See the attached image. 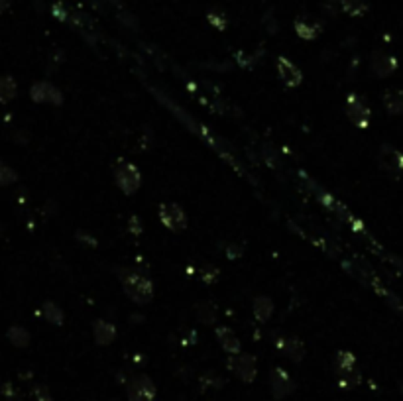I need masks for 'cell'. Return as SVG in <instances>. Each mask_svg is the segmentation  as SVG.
I'll return each instance as SVG.
<instances>
[{
  "instance_id": "6da1fadb",
  "label": "cell",
  "mask_w": 403,
  "mask_h": 401,
  "mask_svg": "<svg viewBox=\"0 0 403 401\" xmlns=\"http://www.w3.org/2000/svg\"><path fill=\"white\" fill-rule=\"evenodd\" d=\"M123 287L124 292L128 293V297L132 301H136V303H147V301H152V295H154L152 283L144 276L136 274V271H124Z\"/></svg>"
},
{
  "instance_id": "7a4b0ae2",
  "label": "cell",
  "mask_w": 403,
  "mask_h": 401,
  "mask_svg": "<svg viewBox=\"0 0 403 401\" xmlns=\"http://www.w3.org/2000/svg\"><path fill=\"white\" fill-rule=\"evenodd\" d=\"M126 393L130 401H154L156 400V386L147 376H138L128 384Z\"/></svg>"
},
{
  "instance_id": "3957f363",
  "label": "cell",
  "mask_w": 403,
  "mask_h": 401,
  "mask_svg": "<svg viewBox=\"0 0 403 401\" xmlns=\"http://www.w3.org/2000/svg\"><path fill=\"white\" fill-rule=\"evenodd\" d=\"M159 219L161 222L173 232H181L187 226V217L181 211V207L173 205V203H163L159 208Z\"/></svg>"
},
{
  "instance_id": "277c9868",
  "label": "cell",
  "mask_w": 403,
  "mask_h": 401,
  "mask_svg": "<svg viewBox=\"0 0 403 401\" xmlns=\"http://www.w3.org/2000/svg\"><path fill=\"white\" fill-rule=\"evenodd\" d=\"M140 181H142L140 171L136 170L132 163H120L116 168V183L120 185L124 193H134L136 189L140 187Z\"/></svg>"
},
{
  "instance_id": "5b68a950",
  "label": "cell",
  "mask_w": 403,
  "mask_h": 401,
  "mask_svg": "<svg viewBox=\"0 0 403 401\" xmlns=\"http://www.w3.org/2000/svg\"><path fill=\"white\" fill-rule=\"evenodd\" d=\"M346 112L350 116V121L355 122L356 126H366L370 121V109L364 103V98L360 97H350L346 103Z\"/></svg>"
},
{
  "instance_id": "8992f818",
  "label": "cell",
  "mask_w": 403,
  "mask_h": 401,
  "mask_svg": "<svg viewBox=\"0 0 403 401\" xmlns=\"http://www.w3.org/2000/svg\"><path fill=\"white\" fill-rule=\"evenodd\" d=\"M294 380L287 376V372L283 370H274L271 374V393L276 400H281L285 395H289L294 391Z\"/></svg>"
},
{
  "instance_id": "52a82bcc",
  "label": "cell",
  "mask_w": 403,
  "mask_h": 401,
  "mask_svg": "<svg viewBox=\"0 0 403 401\" xmlns=\"http://www.w3.org/2000/svg\"><path fill=\"white\" fill-rule=\"evenodd\" d=\"M379 163L386 171L400 173V171H403V154L397 152L395 148L384 146L379 150Z\"/></svg>"
},
{
  "instance_id": "ba28073f",
  "label": "cell",
  "mask_w": 403,
  "mask_h": 401,
  "mask_svg": "<svg viewBox=\"0 0 403 401\" xmlns=\"http://www.w3.org/2000/svg\"><path fill=\"white\" fill-rule=\"evenodd\" d=\"M233 370L242 382H252L256 377V360L252 356H238L233 360Z\"/></svg>"
},
{
  "instance_id": "9c48e42d",
  "label": "cell",
  "mask_w": 403,
  "mask_h": 401,
  "mask_svg": "<svg viewBox=\"0 0 403 401\" xmlns=\"http://www.w3.org/2000/svg\"><path fill=\"white\" fill-rule=\"evenodd\" d=\"M30 95H32V98H34L36 103H55V105L62 103L60 91H57L55 87L49 85V83H36V85L32 87Z\"/></svg>"
},
{
  "instance_id": "30bf717a",
  "label": "cell",
  "mask_w": 403,
  "mask_h": 401,
  "mask_svg": "<svg viewBox=\"0 0 403 401\" xmlns=\"http://www.w3.org/2000/svg\"><path fill=\"white\" fill-rule=\"evenodd\" d=\"M384 105L386 110L391 114H402L403 112V91L400 89H388L384 95Z\"/></svg>"
},
{
  "instance_id": "8fae6325",
  "label": "cell",
  "mask_w": 403,
  "mask_h": 401,
  "mask_svg": "<svg viewBox=\"0 0 403 401\" xmlns=\"http://www.w3.org/2000/svg\"><path fill=\"white\" fill-rule=\"evenodd\" d=\"M18 95V85L10 75H0V103L8 105Z\"/></svg>"
},
{
  "instance_id": "7c38bea8",
  "label": "cell",
  "mask_w": 403,
  "mask_h": 401,
  "mask_svg": "<svg viewBox=\"0 0 403 401\" xmlns=\"http://www.w3.org/2000/svg\"><path fill=\"white\" fill-rule=\"evenodd\" d=\"M280 77H281V81L289 87H295L301 83V71H299L297 67H294L289 61H285V60L280 61Z\"/></svg>"
},
{
  "instance_id": "4fadbf2b",
  "label": "cell",
  "mask_w": 403,
  "mask_h": 401,
  "mask_svg": "<svg viewBox=\"0 0 403 401\" xmlns=\"http://www.w3.org/2000/svg\"><path fill=\"white\" fill-rule=\"evenodd\" d=\"M217 337L220 339V344H222V348L226 350V353H233L236 354L240 350V344H238V339L234 337L233 332L229 330V328H219L217 330Z\"/></svg>"
},
{
  "instance_id": "5bb4252c",
  "label": "cell",
  "mask_w": 403,
  "mask_h": 401,
  "mask_svg": "<svg viewBox=\"0 0 403 401\" xmlns=\"http://www.w3.org/2000/svg\"><path fill=\"white\" fill-rule=\"evenodd\" d=\"M6 337H8V341L12 342L14 346H18V348H24V346H28V342H30V332H28L26 328L18 327V325H14V327L8 328Z\"/></svg>"
},
{
  "instance_id": "9a60e30c",
  "label": "cell",
  "mask_w": 403,
  "mask_h": 401,
  "mask_svg": "<svg viewBox=\"0 0 403 401\" xmlns=\"http://www.w3.org/2000/svg\"><path fill=\"white\" fill-rule=\"evenodd\" d=\"M395 69V61L388 55H378V60H374V71L378 77H388Z\"/></svg>"
},
{
  "instance_id": "2e32d148",
  "label": "cell",
  "mask_w": 403,
  "mask_h": 401,
  "mask_svg": "<svg viewBox=\"0 0 403 401\" xmlns=\"http://www.w3.org/2000/svg\"><path fill=\"white\" fill-rule=\"evenodd\" d=\"M18 181V173L4 161H0V187H6V185H12Z\"/></svg>"
},
{
  "instance_id": "e0dca14e",
  "label": "cell",
  "mask_w": 403,
  "mask_h": 401,
  "mask_svg": "<svg viewBox=\"0 0 403 401\" xmlns=\"http://www.w3.org/2000/svg\"><path fill=\"white\" fill-rule=\"evenodd\" d=\"M44 315H46V319H48L49 323H62L63 321V315L62 311H60V307L53 303H46L44 305Z\"/></svg>"
},
{
  "instance_id": "ac0fdd59",
  "label": "cell",
  "mask_w": 403,
  "mask_h": 401,
  "mask_svg": "<svg viewBox=\"0 0 403 401\" xmlns=\"http://www.w3.org/2000/svg\"><path fill=\"white\" fill-rule=\"evenodd\" d=\"M283 353L287 354L292 360L299 362V360L303 358V346H301V342L299 341H292L289 342V346H283Z\"/></svg>"
},
{
  "instance_id": "d6986e66",
  "label": "cell",
  "mask_w": 403,
  "mask_h": 401,
  "mask_svg": "<svg viewBox=\"0 0 403 401\" xmlns=\"http://www.w3.org/2000/svg\"><path fill=\"white\" fill-rule=\"evenodd\" d=\"M34 395H36V401H53V398L49 395L48 388H44V386H37L34 389Z\"/></svg>"
},
{
  "instance_id": "ffe728a7",
  "label": "cell",
  "mask_w": 403,
  "mask_h": 401,
  "mask_svg": "<svg viewBox=\"0 0 403 401\" xmlns=\"http://www.w3.org/2000/svg\"><path fill=\"white\" fill-rule=\"evenodd\" d=\"M8 6V0H0V10H4Z\"/></svg>"
},
{
  "instance_id": "44dd1931",
  "label": "cell",
  "mask_w": 403,
  "mask_h": 401,
  "mask_svg": "<svg viewBox=\"0 0 403 401\" xmlns=\"http://www.w3.org/2000/svg\"><path fill=\"white\" fill-rule=\"evenodd\" d=\"M402 391H403V388H402Z\"/></svg>"
}]
</instances>
